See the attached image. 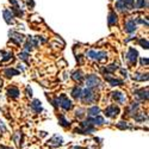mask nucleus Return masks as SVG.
<instances>
[{
  "label": "nucleus",
  "mask_w": 149,
  "mask_h": 149,
  "mask_svg": "<svg viewBox=\"0 0 149 149\" xmlns=\"http://www.w3.org/2000/svg\"><path fill=\"white\" fill-rule=\"evenodd\" d=\"M81 100L84 103H92L94 100V94L92 93V91L90 88H86L81 92Z\"/></svg>",
  "instance_id": "nucleus-1"
},
{
  "label": "nucleus",
  "mask_w": 149,
  "mask_h": 149,
  "mask_svg": "<svg viewBox=\"0 0 149 149\" xmlns=\"http://www.w3.org/2000/svg\"><path fill=\"white\" fill-rule=\"evenodd\" d=\"M86 85H87V87L91 90L93 87H98V86L100 85V80H99L95 75H88L86 78Z\"/></svg>",
  "instance_id": "nucleus-2"
},
{
  "label": "nucleus",
  "mask_w": 149,
  "mask_h": 149,
  "mask_svg": "<svg viewBox=\"0 0 149 149\" xmlns=\"http://www.w3.org/2000/svg\"><path fill=\"white\" fill-rule=\"evenodd\" d=\"M87 56L90 58H93V60H97V61H100V60H105L107 57L106 53L104 52H94V50H90L87 53Z\"/></svg>",
  "instance_id": "nucleus-3"
},
{
  "label": "nucleus",
  "mask_w": 149,
  "mask_h": 149,
  "mask_svg": "<svg viewBox=\"0 0 149 149\" xmlns=\"http://www.w3.org/2000/svg\"><path fill=\"white\" fill-rule=\"evenodd\" d=\"M58 105H61L65 110H70L72 106H73V105H72V102L66 97V94H62V95L60 97V99H58Z\"/></svg>",
  "instance_id": "nucleus-4"
},
{
  "label": "nucleus",
  "mask_w": 149,
  "mask_h": 149,
  "mask_svg": "<svg viewBox=\"0 0 149 149\" xmlns=\"http://www.w3.org/2000/svg\"><path fill=\"white\" fill-rule=\"evenodd\" d=\"M119 113V109L116 105H110L107 109H105V115L110 118H115Z\"/></svg>",
  "instance_id": "nucleus-5"
},
{
  "label": "nucleus",
  "mask_w": 149,
  "mask_h": 149,
  "mask_svg": "<svg viewBox=\"0 0 149 149\" xmlns=\"http://www.w3.org/2000/svg\"><path fill=\"white\" fill-rule=\"evenodd\" d=\"M112 98H113V100L117 102L118 104H124L125 100H127L125 95H124L122 92H113L112 93Z\"/></svg>",
  "instance_id": "nucleus-6"
},
{
  "label": "nucleus",
  "mask_w": 149,
  "mask_h": 149,
  "mask_svg": "<svg viewBox=\"0 0 149 149\" xmlns=\"http://www.w3.org/2000/svg\"><path fill=\"white\" fill-rule=\"evenodd\" d=\"M127 58L131 62L132 65L136 63V60H137V52H136L134 48H130L129 52H128V54H127Z\"/></svg>",
  "instance_id": "nucleus-7"
},
{
  "label": "nucleus",
  "mask_w": 149,
  "mask_h": 149,
  "mask_svg": "<svg viewBox=\"0 0 149 149\" xmlns=\"http://www.w3.org/2000/svg\"><path fill=\"white\" fill-rule=\"evenodd\" d=\"M136 30V22L135 20H128L125 23V31L128 33H131Z\"/></svg>",
  "instance_id": "nucleus-8"
},
{
  "label": "nucleus",
  "mask_w": 149,
  "mask_h": 149,
  "mask_svg": "<svg viewBox=\"0 0 149 149\" xmlns=\"http://www.w3.org/2000/svg\"><path fill=\"white\" fill-rule=\"evenodd\" d=\"M92 125H103V124L105 123V120H104V118H102V117H99V116H97V117H94V118H90V119H87Z\"/></svg>",
  "instance_id": "nucleus-9"
},
{
  "label": "nucleus",
  "mask_w": 149,
  "mask_h": 149,
  "mask_svg": "<svg viewBox=\"0 0 149 149\" xmlns=\"http://www.w3.org/2000/svg\"><path fill=\"white\" fill-rule=\"evenodd\" d=\"M62 142H63V140H62V137L58 135H55L54 137L49 141V143L53 144V146H60V144H62Z\"/></svg>",
  "instance_id": "nucleus-10"
},
{
  "label": "nucleus",
  "mask_w": 149,
  "mask_h": 149,
  "mask_svg": "<svg viewBox=\"0 0 149 149\" xmlns=\"http://www.w3.org/2000/svg\"><path fill=\"white\" fill-rule=\"evenodd\" d=\"M99 113H100V109L98 106H92L91 109H88V115L92 117H97Z\"/></svg>",
  "instance_id": "nucleus-11"
},
{
  "label": "nucleus",
  "mask_w": 149,
  "mask_h": 149,
  "mask_svg": "<svg viewBox=\"0 0 149 149\" xmlns=\"http://www.w3.org/2000/svg\"><path fill=\"white\" fill-rule=\"evenodd\" d=\"M10 36L12 40H17V43H20L24 41V36L23 35H19V33H16V32H10Z\"/></svg>",
  "instance_id": "nucleus-12"
},
{
  "label": "nucleus",
  "mask_w": 149,
  "mask_h": 149,
  "mask_svg": "<svg viewBox=\"0 0 149 149\" xmlns=\"http://www.w3.org/2000/svg\"><path fill=\"white\" fill-rule=\"evenodd\" d=\"M4 17H5V19H6V22L8 23V24H12L13 23V15L11 13V11H4Z\"/></svg>",
  "instance_id": "nucleus-13"
},
{
  "label": "nucleus",
  "mask_w": 149,
  "mask_h": 149,
  "mask_svg": "<svg viewBox=\"0 0 149 149\" xmlns=\"http://www.w3.org/2000/svg\"><path fill=\"white\" fill-rule=\"evenodd\" d=\"M31 107L36 111V112H40V111H42V105H41L40 100H33L32 104H31Z\"/></svg>",
  "instance_id": "nucleus-14"
},
{
  "label": "nucleus",
  "mask_w": 149,
  "mask_h": 149,
  "mask_svg": "<svg viewBox=\"0 0 149 149\" xmlns=\"http://www.w3.org/2000/svg\"><path fill=\"white\" fill-rule=\"evenodd\" d=\"M7 94H8L10 97L17 98L18 94H19V90H18L17 87H11V88H8V91H7Z\"/></svg>",
  "instance_id": "nucleus-15"
},
{
  "label": "nucleus",
  "mask_w": 149,
  "mask_h": 149,
  "mask_svg": "<svg viewBox=\"0 0 149 149\" xmlns=\"http://www.w3.org/2000/svg\"><path fill=\"white\" fill-rule=\"evenodd\" d=\"M106 80L109 81V84H110L111 86H118V85H122V84H123V81H122V80L112 79V78H109V77H106Z\"/></svg>",
  "instance_id": "nucleus-16"
},
{
  "label": "nucleus",
  "mask_w": 149,
  "mask_h": 149,
  "mask_svg": "<svg viewBox=\"0 0 149 149\" xmlns=\"http://www.w3.org/2000/svg\"><path fill=\"white\" fill-rule=\"evenodd\" d=\"M117 22V16L115 12H110V15H109V24L110 25H113V24H116Z\"/></svg>",
  "instance_id": "nucleus-17"
},
{
  "label": "nucleus",
  "mask_w": 149,
  "mask_h": 149,
  "mask_svg": "<svg viewBox=\"0 0 149 149\" xmlns=\"http://www.w3.org/2000/svg\"><path fill=\"white\" fill-rule=\"evenodd\" d=\"M81 92H82V91H81V88L77 86V87H74V88H73L72 94H73V97L75 98V99H79V98L81 97Z\"/></svg>",
  "instance_id": "nucleus-18"
},
{
  "label": "nucleus",
  "mask_w": 149,
  "mask_h": 149,
  "mask_svg": "<svg viewBox=\"0 0 149 149\" xmlns=\"http://www.w3.org/2000/svg\"><path fill=\"white\" fill-rule=\"evenodd\" d=\"M136 94H137L141 99H146V100H147V99H148V91L146 90H141V91H136Z\"/></svg>",
  "instance_id": "nucleus-19"
},
{
  "label": "nucleus",
  "mask_w": 149,
  "mask_h": 149,
  "mask_svg": "<svg viewBox=\"0 0 149 149\" xmlns=\"http://www.w3.org/2000/svg\"><path fill=\"white\" fill-rule=\"evenodd\" d=\"M58 122H60V124H61L62 127H65V128L69 127V122L65 118V116H60V117H58Z\"/></svg>",
  "instance_id": "nucleus-20"
},
{
  "label": "nucleus",
  "mask_w": 149,
  "mask_h": 149,
  "mask_svg": "<svg viewBox=\"0 0 149 149\" xmlns=\"http://www.w3.org/2000/svg\"><path fill=\"white\" fill-rule=\"evenodd\" d=\"M134 79L139 81H144V80H148V77H147V74H136Z\"/></svg>",
  "instance_id": "nucleus-21"
},
{
  "label": "nucleus",
  "mask_w": 149,
  "mask_h": 149,
  "mask_svg": "<svg viewBox=\"0 0 149 149\" xmlns=\"http://www.w3.org/2000/svg\"><path fill=\"white\" fill-rule=\"evenodd\" d=\"M5 74H6L7 77L18 75V70H16V69H6V70H5Z\"/></svg>",
  "instance_id": "nucleus-22"
},
{
  "label": "nucleus",
  "mask_w": 149,
  "mask_h": 149,
  "mask_svg": "<svg viewBox=\"0 0 149 149\" xmlns=\"http://www.w3.org/2000/svg\"><path fill=\"white\" fill-rule=\"evenodd\" d=\"M116 7H117L119 11H124V10L127 8V6H125V4H124L123 0H119V1L116 4Z\"/></svg>",
  "instance_id": "nucleus-23"
},
{
  "label": "nucleus",
  "mask_w": 149,
  "mask_h": 149,
  "mask_svg": "<svg viewBox=\"0 0 149 149\" xmlns=\"http://www.w3.org/2000/svg\"><path fill=\"white\" fill-rule=\"evenodd\" d=\"M73 79H74V80L80 81V80L82 79V72H80V70L75 72V73H74V75H73Z\"/></svg>",
  "instance_id": "nucleus-24"
},
{
  "label": "nucleus",
  "mask_w": 149,
  "mask_h": 149,
  "mask_svg": "<svg viewBox=\"0 0 149 149\" xmlns=\"http://www.w3.org/2000/svg\"><path fill=\"white\" fill-rule=\"evenodd\" d=\"M137 109H139V103H132L131 106L129 107V112L130 113H134V111H136Z\"/></svg>",
  "instance_id": "nucleus-25"
},
{
  "label": "nucleus",
  "mask_w": 149,
  "mask_h": 149,
  "mask_svg": "<svg viewBox=\"0 0 149 149\" xmlns=\"http://www.w3.org/2000/svg\"><path fill=\"white\" fill-rule=\"evenodd\" d=\"M139 42H140V44H141V45H142L144 49H148V41H147V40H143V38H141Z\"/></svg>",
  "instance_id": "nucleus-26"
},
{
  "label": "nucleus",
  "mask_w": 149,
  "mask_h": 149,
  "mask_svg": "<svg viewBox=\"0 0 149 149\" xmlns=\"http://www.w3.org/2000/svg\"><path fill=\"white\" fill-rule=\"evenodd\" d=\"M144 6H147V3L144 1V0H139V3H137V8H142V7H144Z\"/></svg>",
  "instance_id": "nucleus-27"
},
{
  "label": "nucleus",
  "mask_w": 149,
  "mask_h": 149,
  "mask_svg": "<svg viewBox=\"0 0 149 149\" xmlns=\"http://www.w3.org/2000/svg\"><path fill=\"white\" fill-rule=\"evenodd\" d=\"M117 127H118L119 129H127V128H128V125H127V123H125V122H119Z\"/></svg>",
  "instance_id": "nucleus-28"
},
{
  "label": "nucleus",
  "mask_w": 149,
  "mask_h": 149,
  "mask_svg": "<svg viewBox=\"0 0 149 149\" xmlns=\"http://www.w3.org/2000/svg\"><path fill=\"white\" fill-rule=\"evenodd\" d=\"M19 58L26 61V60H28V54H26V53H20V54H19Z\"/></svg>",
  "instance_id": "nucleus-29"
},
{
  "label": "nucleus",
  "mask_w": 149,
  "mask_h": 149,
  "mask_svg": "<svg viewBox=\"0 0 149 149\" xmlns=\"http://www.w3.org/2000/svg\"><path fill=\"white\" fill-rule=\"evenodd\" d=\"M135 119L137 120V122H141V120H144V119H146V117H144L143 115H141V116H136V117H135Z\"/></svg>",
  "instance_id": "nucleus-30"
},
{
  "label": "nucleus",
  "mask_w": 149,
  "mask_h": 149,
  "mask_svg": "<svg viewBox=\"0 0 149 149\" xmlns=\"http://www.w3.org/2000/svg\"><path fill=\"white\" fill-rule=\"evenodd\" d=\"M82 112H84V110H81V109L77 110V116H79V117H80V116H82V115H84Z\"/></svg>",
  "instance_id": "nucleus-31"
},
{
  "label": "nucleus",
  "mask_w": 149,
  "mask_h": 149,
  "mask_svg": "<svg viewBox=\"0 0 149 149\" xmlns=\"http://www.w3.org/2000/svg\"><path fill=\"white\" fill-rule=\"evenodd\" d=\"M141 63L147 66V65H148V58H142V60H141Z\"/></svg>",
  "instance_id": "nucleus-32"
},
{
  "label": "nucleus",
  "mask_w": 149,
  "mask_h": 149,
  "mask_svg": "<svg viewBox=\"0 0 149 149\" xmlns=\"http://www.w3.org/2000/svg\"><path fill=\"white\" fill-rule=\"evenodd\" d=\"M26 92H28V95H30V97H31V95H32V94H31V90H30V88H29V87H28V88H26Z\"/></svg>",
  "instance_id": "nucleus-33"
}]
</instances>
